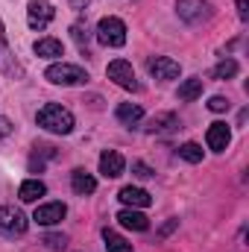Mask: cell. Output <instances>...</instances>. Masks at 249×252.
I'll list each match as a JSON object with an SVG mask.
<instances>
[{
    "instance_id": "6da1fadb",
    "label": "cell",
    "mask_w": 249,
    "mask_h": 252,
    "mask_svg": "<svg viewBox=\"0 0 249 252\" xmlns=\"http://www.w3.org/2000/svg\"><path fill=\"white\" fill-rule=\"evenodd\" d=\"M35 124L41 126L44 132H53V135H70L73 126H76V121H73L70 109H64V106H59V103H47V106L38 109Z\"/></svg>"
},
{
    "instance_id": "7a4b0ae2",
    "label": "cell",
    "mask_w": 249,
    "mask_h": 252,
    "mask_svg": "<svg viewBox=\"0 0 249 252\" xmlns=\"http://www.w3.org/2000/svg\"><path fill=\"white\" fill-rule=\"evenodd\" d=\"M44 79L53 82V85H62V88H70V85H85L88 82V70L79 67V64H67V62H56L44 70Z\"/></svg>"
},
{
    "instance_id": "3957f363",
    "label": "cell",
    "mask_w": 249,
    "mask_h": 252,
    "mask_svg": "<svg viewBox=\"0 0 249 252\" xmlns=\"http://www.w3.org/2000/svg\"><path fill=\"white\" fill-rule=\"evenodd\" d=\"M97 41L103 47H124L126 44V24L121 18H115V15L103 18L97 24Z\"/></svg>"
},
{
    "instance_id": "277c9868",
    "label": "cell",
    "mask_w": 249,
    "mask_h": 252,
    "mask_svg": "<svg viewBox=\"0 0 249 252\" xmlns=\"http://www.w3.org/2000/svg\"><path fill=\"white\" fill-rule=\"evenodd\" d=\"M27 226H30V220L24 217L21 208H15V205H0V235H6V238H21V235L27 232Z\"/></svg>"
},
{
    "instance_id": "5b68a950",
    "label": "cell",
    "mask_w": 249,
    "mask_h": 252,
    "mask_svg": "<svg viewBox=\"0 0 249 252\" xmlns=\"http://www.w3.org/2000/svg\"><path fill=\"white\" fill-rule=\"evenodd\" d=\"M53 18H56V9H53L50 0H30V6H27V27L30 30L41 32V30L50 27Z\"/></svg>"
},
{
    "instance_id": "8992f818",
    "label": "cell",
    "mask_w": 249,
    "mask_h": 252,
    "mask_svg": "<svg viewBox=\"0 0 249 252\" xmlns=\"http://www.w3.org/2000/svg\"><path fill=\"white\" fill-rule=\"evenodd\" d=\"M176 15L185 24H202L211 18V3L208 0H176Z\"/></svg>"
},
{
    "instance_id": "52a82bcc",
    "label": "cell",
    "mask_w": 249,
    "mask_h": 252,
    "mask_svg": "<svg viewBox=\"0 0 249 252\" xmlns=\"http://www.w3.org/2000/svg\"><path fill=\"white\" fill-rule=\"evenodd\" d=\"M106 73H109V79H112L115 85H121V88H126V91H138L135 70H132V64L126 62V59H115V62H109Z\"/></svg>"
},
{
    "instance_id": "ba28073f",
    "label": "cell",
    "mask_w": 249,
    "mask_h": 252,
    "mask_svg": "<svg viewBox=\"0 0 249 252\" xmlns=\"http://www.w3.org/2000/svg\"><path fill=\"white\" fill-rule=\"evenodd\" d=\"M0 73L15 76V79H21V76H24V67H21V62L15 59V53H12V47H9V41H6L3 21H0Z\"/></svg>"
},
{
    "instance_id": "9c48e42d",
    "label": "cell",
    "mask_w": 249,
    "mask_h": 252,
    "mask_svg": "<svg viewBox=\"0 0 249 252\" xmlns=\"http://www.w3.org/2000/svg\"><path fill=\"white\" fill-rule=\"evenodd\" d=\"M205 144H208L211 153H226L229 144H232V129H229V124L217 121V124L208 126V132H205Z\"/></svg>"
},
{
    "instance_id": "30bf717a",
    "label": "cell",
    "mask_w": 249,
    "mask_h": 252,
    "mask_svg": "<svg viewBox=\"0 0 249 252\" xmlns=\"http://www.w3.org/2000/svg\"><path fill=\"white\" fill-rule=\"evenodd\" d=\"M64 214H67V205L64 202H44V205H38L32 211V220L38 226H56V223L64 220Z\"/></svg>"
},
{
    "instance_id": "8fae6325",
    "label": "cell",
    "mask_w": 249,
    "mask_h": 252,
    "mask_svg": "<svg viewBox=\"0 0 249 252\" xmlns=\"http://www.w3.org/2000/svg\"><path fill=\"white\" fill-rule=\"evenodd\" d=\"M147 70L156 79H176L182 73V64L176 62V59H170V56H156V59L147 62Z\"/></svg>"
},
{
    "instance_id": "7c38bea8",
    "label": "cell",
    "mask_w": 249,
    "mask_h": 252,
    "mask_svg": "<svg viewBox=\"0 0 249 252\" xmlns=\"http://www.w3.org/2000/svg\"><path fill=\"white\" fill-rule=\"evenodd\" d=\"M124 170H126V161L118 150H106L100 156V173L106 179H118V176H124Z\"/></svg>"
},
{
    "instance_id": "4fadbf2b",
    "label": "cell",
    "mask_w": 249,
    "mask_h": 252,
    "mask_svg": "<svg viewBox=\"0 0 249 252\" xmlns=\"http://www.w3.org/2000/svg\"><path fill=\"white\" fill-rule=\"evenodd\" d=\"M121 202H124L126 208H150L153 205V196L147 193L144 188H132V185H126V188H121Z\"/></svg>"
},
{
    "instance_id": "5bb4252c",
    "label": "cell",
    "mask_w": 249,
    "mask_h": 252,
    "mask_svg": "<svg viewBox=\"0 0 249 252\" xmlns=\"http://www.w3.org/2000/svg\"><path fill=\"white\" fill-rule=\"evenodd\" d=\"M179 118L173 115V112H164V115H156L150 124H147V132L150 135H170V132H176L179 129Z\"/></svg>"
},
{
    "instance_id": "9a60e30c",
    "label": "cell",
    "mask_w": 249,
    "mask_h": 252,
    "mask_svg": "<svg viewBox=\"0 0 249 252\" xmlns=\"http://www.w3.org/2000/svg\"><path fill=\"white\" fill-rule=\"evenodd\" d=\"M70 188H73V193H79V196H91V193L97 190V179H94L88 170L76 167V170L70 173Z\"/></svg>"
},
{
    "instance_id": "2e32d148",
    "label": "cell",
    "mask_w": 249,
    "mask_h": 252,
    "mask_svg": "<svg viewBox=\"0 0 249 252\" xmlns=\"http://www.w3.org/2000/svg\"><path fill=\"white\" fill-rule=\"evenodd\" d=\"M118 223H121L124 229H132V232H147V229H150L147 214H141L138 208H124V211L118 214Z\"/></svg>"
},
{
    "instance_id": "e0dca14e",
    "label": "cell",
    "mask_w": 249,
    "mask_h": 252,
    "mask_svg": "<svg viewBox=\"0 0 249 252\" xmlns=\"http://www.w3.org/2000/svg\"><path fill=\"white\" fill-rule=\"evenodd\" d=\"M32 50H35L38 59H62V53H64L59 38H38L32 44Z\"/></svg>"
},
{
    "instance_id": "ac0fdd59",
    "label": "cell",
    "mask_w": 249,
    "mask_h": 252,
    "mask_svg": "<svg viewBox=\"0 0 249 252\" xmlns=\"http://www.w3.org/2000/svg\"><path fill=\"white\" fill-rule=\"evenodd\" d=\"M44 193H47V185H44L41 179H24L21 188H18V199H21V202H35V199L44 196Z\"/></svg>"
},
{
    "instance_id": "d6986e66",
    "label": "cell",
    "mask_w": 249,
    "mask_h": 252,
    "mask_svg": "<svg viewBox=\"0 0 249 252\" xmlns=\"http://www.w3.org/2000/svg\"><path fill=\"white\" fill-rule=\"evenodd\" d=\"M179 100L182 103H193V100H199L202 97V79L199 76H190V79H185L182 85H179Z\"/></svg>"
},
{
    "instance_id": "ffe728a7",
    "label": "cell",
    "mask_w": 249,
    "mask_h": 252,
    "mask_svg": "<svg viewBox=\"0 0 249 252\" xmlns=\"http://www.w3.org/2000/svg\"><path fill=\"white\" fill-rule=\"evenodd\" d=\"M115 118H118L121 124L132 126V124H138V121L144 118V109H141L138 103H121V106H118V112H115Z\"/></svg>"
},
{
    "instance_id": "44dd1931",
    "label": "cell",
    "mask_w": 249,
    "mask_h": 252,
    "mask_svg": "<svg viewBox=\"0 0 249 252\" xmlns=\"http://www.w3.org/2000/svg\"><path fill=\"white\" fill-rule=\"evenodd\" d=\"M103 244H106V252H135L132 244H126L118 232H109V229L103 232Z\"/></svg>"
},
{
    "instance_id": "7402d4cb",
    "label": "cell",
    "mask_w": 249,
    "mask_h": 252,
    "mask_svg": "<svg viewBox=\"0 0 249 252\" xmlns=\"http://www.w3.org/2000/svg\"><path fill=\"white\" fill-rule=\"evenodd\" d=\"M179 158H185L187 164H199L202 161V147L193 144V141H187V144L179 147Z\"/></svg>"
},
{
    "instance_id": "603a6c76",
    "label": "cell",
    "mask_w": 249,
    "mask_h": 252,
    "mask_svg": "<svg viewBox=\"0 0 249 252\" xmlns=\"http://www.w3.org/2000/svg\"><path fill=\"white\" fill-rule=\"evenodd\" d=\"M214 76L217 79H235L238 76V62L235 59H223V62L214 67Z\"/></svg>"
},
{
    "instance_id": "cb8c5ba5",
    "label": "cell",
    "mask_w": 249,
    "mask_h": 252,
    "mask_svg": "<svg viewBox=\"0 0 249 252\" xmlns=\"http://www.w3.org/2000/svg\"><path fill=\"white\" fill-rule=\"evenodd\" d=\"M41 244L53 252H62L64 247H67V238H64V235H56V232H47V235L41 238Z\"/></svg>"
},
{
    "instance_id": "d4e9b609",
    "label": "cell",
    "mask_w": 249,
    "mask_h": 252,
    "mask_svg": "<svg viewBox=\"0 0 249 252\" xmlns=\"http://www.w3.org/2000/svg\"><path fill=\"white\" fill-rule=\"evenodd\" d=\"M70 35H73V41H76L79 47H85L88 38H91V30H88L85 24H73V27H70Z\"/></svg>"
},
{
    "instance_id": "484cf974",
    "label": "cell",
    "mask_w": 249,
    "mask_h": 252,
    "mask_svg": "<svg viewBox=\"0 0 249 252\" xmlns=\"http://www.w3.org/2000/svg\"><path fill=\"white\" fill-rule=\"evenodd\" d=\"M132 173H135L138 179H153V176H156V170H153L150 164H144V161H132Z\"/></svg>"
},
{
    "instance_id": "4316f807",
    "label": "cell",
    "mask_w": 249,
    "mask_h": 252,
    "mask_svg": "<svg viewBox=\"0 0 249 252\" xmlns=\"http://www.w3.org/2000/svg\"><path fill=\"white\" fill-rule=\"evenodd\" d=\"M208 109H211V112H226V109H229V100L217 94V97H211V100H208Z\"/></svg>"
},
{
    "instance_id": "83f0119b",
    "label": "cell",
    "mask_w": 249,
    "mask_h": 252,
    "mask_svg": "<svg viewBox=\"0 0 249 252\" xmlns=\"http://www.w3.org/2000/svg\"><path fill=\"white\" fill-rule=\"evenodd\" d=\"M15 132V126H12V121L6 118V115H0V141H6L9 135Z\"/></svg>"
},
{
    "instance_id": "f1b7e54d",
    "label": "cell",
    "mask_w": 249,
    "mask_h": 252,
    "mask_svg": "<svg viewBox=\"0 0 249 252\" xmlns=\"http://www.w3.org/2000/svg\"><path fill=\"white\" fill-rule=\"evenodd\" d=\"M238 15H241V21H247L249 18V3L247 0H238Z\"/></svg>"
},
{
    "instance_id": "f546056e",
    "label": "cell",
    "mask_w": 249,
    "mask_h": 252,
    "mask_svg": "<svg viewBox=\"0 0 249 252\" xmlns=\"http://www.w3.org/2000/svg\"><path fill=\"white\" fill-rule=\"evenodd\" d=\"M70 6H73V9H76V12H82V9H85V6H88V0H70Z\"/></svg>"
}]
</instances>
